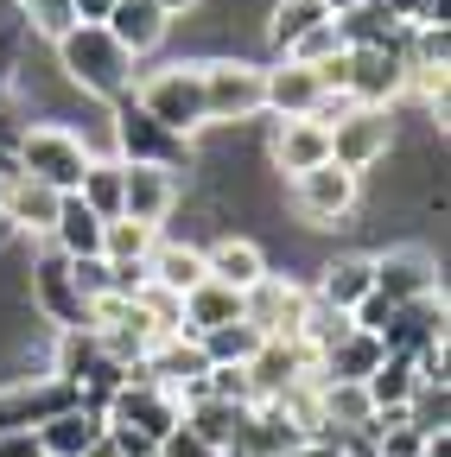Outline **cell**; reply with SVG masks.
<instances>
[{"instance_id":"6da1fadb","label":"cell","mask_w":451,"mask_h":457,"mask_svg":"<svg viewBox=\"0 0 451 457\" xmlns=\"http://www.w3.org/2000/svg\"><path fill=\"white\" fill-rule=\"evenodd\" d=\"M58 71H64L71 89H83V96H96L108 108L134 96V57L108 38L102 26H71L58 38Z\"/></svg>"},{"instance_id":"7a4b0ae2","label":"cell","mask_w":451,"mask_h":457,"mask_svg":"<svg viewBox=\"0 0 451 457\" xmlns=\"http://www.w3.org/2000/svg\"><path fill=\"white\" fill-rule=\"evenodd\" d=\"M89 140L77 134V128H64V121H32V128H20V140H13V179H32V185H45V191H58V197H71L77 185H83V171H89Z\"/></svg>"},{"instance_id":"3957f363","label":"cell","mask_w":451,"mask_h":457,"mask_svg":"<svg viewBox=\"0 0 451 457\" xmlns=\"http://www.w3.org/2000/svg\"><path fill=\"white\" fill-rule=\"evenodd\" d=\"M134 108L153 114V121L165 134H179V140L204 134V77H197V64L179 57V64H159V71L134 77Z\"/></svg>"},{"instance_id":"277c9868","label":"cell","mask_w":451,"mask_h":457,"mask_svg":"<svg viewBox=\"0 0 451 457\" xmlns=\"http://www.w3.org/2000/svg\"><path fill=\"white\" fill-rule=\"evenodd\" d=\"M51 381H64L83 407H108V394H115L128 381V369L102 350L96 330H58V350H51Z\"/></svg>"},{"instance_id":"5b68a950","label":"cell","mask_w":451,"mask_h":457,"mask_svg":"<svg viewBox=\"0 0 451 457\" xmlns=\"http://www.w3.org/2000/svg\"><path fill=\"white\" fill-rule=\"evenodd\" d=\"M204 128H242L261 114V64L248 57H204Z\"/></svg>"},{"instance_id":"8992f818","label":"cell","mask_w":451,"mask_h":457,"mask_svg":"<svg viewBox=\"0 0 451 457\" xmlns=\"http://www.w3.org/2000/svg\"><path fill=\"white\" fill-rule=\"evenodd\" d=\"M115 159L121 165H153V171H191L197 165V146L191 140H179V134H165L153 114H140L134 108V96L128 102H115Z\"/></svg>"},{"instance_id":"52a82bcc","label":"cell","mask_w":451,"mask_h":457,"mask_svg":"<svg viewBox=\"0 0 451 457\" xmlns=\"http://www.w3.org/2000/svg\"><path fill=\"white\" fill-rule=\"evenodd\" d=\"M344 96L356 108H394L407 96V38L401 45H356L344 51Z\"/></svg>"},{"instance_id":"ba28073f","label":"cell","mask_w":451,"mask_h":457,"mask_svg":"<svg viewBox=\"0 0 451 457\" xmlns=\"http://www.w3.org/2000/svg\"><path fill=\"white\" fill-rule=\"evenodd\" d=\"M102 426H128V432H146V438L159 445V438H172V432L185 426V413H179V394H172V387H159V381H146V375H128L115 394H108Z\"/></svg>"},{"instance_id":"9c48e42d","label":"cell","mask_w":451,"mask_h":457,"mask_svg":"<svg viewBox=\"0 0 451 457\" xmlns=\"http://www.w3.org/2000/svg\"><path fill=\"white\" fill-rule=\"evenodd\" d=\"M356 197H363V179L344 165H312L293 179V210L305 216V228H337V222H350L356 216Z\"/></svg>"},{"instance_id":"30bf717a","label":"cell","mask_w":451,"mask_h":457,"mask_svg":"<svg viewBox=\"0 0 451 457\" xmlns=\"http://www.w3.org/2000/svg\"><path fill=\"white\" fill-rule=\"evenodd\" d=\"M369 273H375V299H388V305H420V299L445 293L432 248H381V254H369Z\"/></svg>"},{"instance_id":"8fae6325","label":"cell","mask_w":451,"mask_h":457,"mask_svg":"<svg viewBox=\"0 0 451 457\" xmlns=\"http://www.w3.org/2000/svg\"><path fill=\"white\" fill-rule=\"evenodd\" d=\"M388 153H394V108H350L330 128V165L356 171V179L388 165Z\"/></svg>"},{"instance_id":"7c38bea8","label":"cell","mask_w":451,"mask_h":457,"mask_svg":"<svg viewBox=\"0 0 451 457\" xmlns=\"http://www.w3.org/2000/svg\"><path fill=\"white\" fill-rule=\"evenodd\" d=\"M26 293H32V312H45L51 324H64V330H89V299L77 293V279H71V261H64L58 248H51V242L32 254Z\"/></svg>"},{"instance_id":"4fadbf2b","label":"cell","mask_w":451,"mask_h":457,"mask_svg":"<svg viewBox=\"0 0 451 457\" xmlns=\"http://www.w3.org/2000/svg\"><path fill=\"white\" fill-rule=\"evenodd\" d=\"M242 375H248V394L261 407V400H280V394H293V387L312 381V350L299 337H261V350H255V362Z\"/></svg>"},{"instance_id":"5bb4252c","label":"cell","mask_w":451,"mask_h":457,"mask_svg":"<svg viewBox=\"0 0 451 457\" xmlns=\"http://www.w3.org/2000/svg\"><path fill=\"white\" fill-rule=\"evenodd\" d=\"M64 407H83V400L64 387V381H51V375H26V381H13V387H0V438L7 432H38L45 420H58Z\"/></svg>"},{"instance_id":"9a60e30c","label":"cell","mask_w":451,"mask_h":457,"mask_svg":"<svg viewBox=\"0 0 451 457\" xmlns=\"http://www.w3.org/2000/svg\"><path fill=\"white\" fill-rule=\"evenodd\" d=\"M305 312H312V293H305V286H293L287 273H267L255 293H242V318H248L261 337H299Z\"/></svg>"},{"instance_id":"2e32d148","label":"cell","mask_w":451,"mask_h":457,"mask_svg":"<svg viewBox=\"0 0 451 457\" xmlns=\"http://www.w3.org/2000/svg\"><path fill=\"white\" fill-rule=\"evenodd\" d=\"M324 102V83L318 71L293 64V57H280V64H261V114L273 121H312V108Z\"/></svg>"},{"instance_id":"e0dca14e","label":"cell","mask_w":451,"mask_h":457,"mask_svg":"<svg viewBox=\"0 0 451 457\" xmlns=\"http://www.w3.org/2000/svg\"><path fill=\"white\" fill-rule=\"evenodd\" d=\"M267 248L255 236H236V228H222L216 242H204V279L230 286V293H255V286L267 279Z\"/></svg>"},{"instance_id":"ac0fdd59","label":"cell","mask_w":451,"mask_h":457,"mask_svg":"<svg viewBox=\"0 0 451 457\" xmlns=\"http://www.w3.org/2000/svg\"><path fill=\"white\" fill-rule=\"evenodd\" d=\"M375 343H381L388 356H420V350H438V343H445V293H438V299H420V305H394Z\"/></svg>"},{"instance_id":"d6986e66","label":"cell","mask_w":451,"mask_h":457,"mask_svg":"<svg viewBox=\"0 0 451 457\" xmlns=\"http://www.w3.org/2000/svg\"><path fill=\"white\" fill-rule=\"evenodd\" d=\"M179 210V179L172 171H153V165H121V216L159 228L165 216Z\"/></svg>"},{"instance_id":"ffe728a7","label":"cell","mask_w":451,"mask_h":457,"mask_svg":"<svg viewBox=\"0 0 451 457\" xmlns=\"http://www.w3.org/2000/svg\"><path fill=\"white\" fill-rule=\"evenodd\" d=\"M369 293H375L369 254H330V261L318 267V286H312V299H318L324 312H344V318H350Z\"/></svg>"},{"instance_id":"44dd1931","label":"cell","mask_w":451,"mask_h":457,"mask_svg":"<svg viewBox=\"0 0 451 457\" xmlns=\"http://www.w3.org/2000/svg\"><path fill=\"white\" fill-rule=\"evenodd\" d=\"M324 159H330V134H324L318 121H280L273 140H267V165H273L287 185L299 179V171L324 165Z\"/></svg>"},{"instance_id":"7402d4cb","label":"cell","mask_w":451,"mask_h":457,"mask_svg":"<svg viewBox=\"0 0 451 457\" xmlns=\"http://www.w3.org/2000/svg\"><path fill=\"white\" fill-rule=\"evenodd\" d=\"M165 26H172V20H165L153 0H115V7H108V20H102V32L115 38V45L134 57V64H140L146 51L165 45Z\"/></svg>"},{"instance_id":"603a6c76","label":"cell","mask_w":451,"mask_h":457,"mask_svg":"<svg viewBox=\"0 0 451 457\" xmlns=\"http://www.w3.org/2000/svg\"><path fill=\"white\" fill-rule=\"evenodd\" d=\"M134 375H146V381H159V387L185 394L191 381H204V375H210V362H204V350H197V337H159Z\"/></svg>"},{"instance_id":"cb8c5ba5","label":"cell","mask_w":451,"mask_h":457,"mask_svg":"<svg viewBox=\"0 0 451 457\" xmlns=\"http://www.w3.org/2000/svg\"><path fill=\"white\" fill-rule=\"evenodd\" d=\"M102 438H108V426H102L96 407H64L58 420L38 426V451H45V457H89Z\"/></svg>"},{"instance_id":"d4e9b609","label":"cell","mask_w":451,"mask_h":457,"mask_svg":"<svg viewBox=\"0 0 451 457\" xmlns=\"http://www.w3.org/2000/svg\"><path fill=\"white\" fill-rule=\"evenodd\" d=\"M248 420H255V407H242V400H210V394H204V400H191V407H185V426H191L204 445H216L222 457L242 445Z\"/></svg>"},{"instance_id":"484cf974","label":"cell","mask_w":451,"mask_h":457,"mask_svg":"<svg viewBox=\"0 0 451 457\" xmlns=\"http://www.w3.org/2000/svg\"><path fill=\"white\" fill-rule=\"evenodd\" d=\"M45 242L58 248L64 261H89V254H102V216L71 191V197H58V222H51Z\"/></svg>"},{"instance_id":"4316f807","label":"cell","mask_w":451,"mask_h":457,"mask_svg":"<svg viewBox=\"0 0 451 457\" xmlns=\"http://www.w3.org/2000/svg\"><path fill=\"white\" fill-rule=\"evenodd\" d=\"M146 279L159 286V293L185 299L191 286H204V248H197V242H159V248L146 254Z\"/></svg>"},{"instance_id":"83f0119b","label":"cell","mask_w":451,"mask_h":457,"mask_svg":"<svg viewBox=\"0 0 451 457\" xmlns=\"http://www.w3.org/2000/svg\"><path fill=\"white\" fill-rule=\"evenodd\" d=\"M0 216H7L20 236H51V222H58V191H45V185H32V179H7Z\"/></svg>"},{"instance_id":"f1b7e54d","label":"cell","mask_w":451,"mask_h":457,"mask_svg":"<svg viewBox=\"0 0 451 457\" xmlns=\"http://www.w3.org/2000/svg\"><path fill=\"white\" fill-rule=\"evenodd\" d=\"M413 387H420L413 356H381V362H375V375L363 381V400H369V413H407Z\"/></svg>"},{"instance_id":"f546056e","label":"cell","mask_w":451,"mask_h":457,"mask_svg":"<svg viewBox=\"0 0 451 457\" xmlns=\"http://www.w3.org/2000/svg\"><path fill=\"white\" fill-rule=\"evenodd\" d=\"M236 318H242V293H230V286L204 279V286L185 293V337H204L216 324H236Z\"/></svg>"},{"instance_id":"4dcf8cb0","label":"cell","mask_w":451,"mask_h":457,"mask_svg":"<svg viewBox=\"0 0 451 457\" xmlns=\"http://www.w3.org/2000/svg\"><path fill=\"white\" fill-rule=\"evenodd\" d=\"M197 350H204V362H210V369H248V362H255V350H261V330H255L248 318H236V324L204 330V337H197Z\"/></svg>"},{"instance_id":"1f68e13d","label":"cell","mask_w":451,"mask_h":457,"mask_svg":"<svg viewBox=\"0 0 451 457\" xmlns=\"http://www.w3.org/2000/svg\"><path fill=\"white\" fill-rule=\"evenodd\" d=\"M330 13L318 7V0H273V13H267V45L280 51V57H287L312 26H324Z\"/></svg>"},{"instance_id":"d6a6232c","label":"cell","mask_w":451,"mask_h":457,"mask_svg":"<svg viewBox=\"0 0 451 457\" xmlns=\"http://www.w3.org/2000/svg\"><path fill=\"white\" fill-rule=\"evenodd\" d=\"M153 248H159V228L128 222V216L102 222V261H115V267H146V254H153Z\"/></svg>"},{"instance_id":"836d02e7","label":"cell","mask_w":451,"mask_h":457,"mask_svg":"<svg viewBox=\"0 0 451 457\" xmlns=\"http://www.w3.org/2000/svg\"><path fill=\"white\" fill-rule=\"evenodd\" d=\"M77 197H83L102 222H115V216H121V159H89Z\"/></svg>"},{"instance_id":"e575fe53","label":"cell","mask_w":451,"mask_h":457,"mask_svg":"<svg viewBox=\"0 0 451 457\" xmlns=\"http://www.w3.org/2000/svg\"><path fill=\"white\" fill-rule=\"evenodd\" d=\"M337 32H344L350 51H356V45H401V38H407V26H394L375 0H363L356 13H344V20H337Z\"/></svg>"},{"instance_id":"d590c367","label":"cell","mask_w":451,"mask_h":457,"mask_svg":"<svg viewBox=\"0 0 451 457\" xmlns=\"http://www.w3.org/2000/svg\"><path fill=\"white\" fill-rule=\"evenodd\" d=\"M407 426H413L420 438L451 432V394H445V387H432V381H420V387H413V400H407Z\"/></svg>"},{"instance_id":"8d00e7d4","label":"cell","mask_w":451,"mask_h":457,"mask_svg":"<svg viewBox=\"0 0 451 457\" xmlns=\"http://www.w3.org/2000/svg\"><path fill=\"white\" fill-rule=\"evenodd\" d=\"M350 45H344V32H337V20H324V26H312L287 57H293V64H305V71H318V64H330V57H344Z\"/></svg>"},{"instance_id":"74e56055","label":"cell","mask_w":451,"mask_h":457,"mask_svg":"<svg viewBox=\"0 0 451 457\" xmlns=\"http://www.w3.org/2000/svg\"><path fill=\"white\" fill-rule=\"evenodd\" d=\"M13 7L26 13V26L38 32V38H51V45H58L77 20H71V0H13Z\"/></svg>"},{"instance_id":"f35d334b","label":"cell","mask_w":451,"mask_h":457,"mask_svg":"<svg viewBox=\"0 0 451 457\" xmlns=\"http://www.w3.org/2000/svg\"><path fill=\"white\" fill-rule=\"evenodd\" d=\"M71 279H77V293H83V299H102V293H108V261H102V254L71 261Z\"/></svg>"},{"instance_id":"ab89813d","label":"cell","mask_w":451,"mask_h":457,"mask_svg":"<svg viewBox=\"0 0 451 457\" xmlns=\"http://www.w3.org/2000/svg\"><path fill=\"white\" fill-rule=\"evenodd\" d=\"M159 457H222V451H216V445H204L191 426H179L172 438H159Z\"/></svg>"},{"instance_id":"60d3db41","label":"cell","mask_w":451,"mask_h":457,"mask_svg":"<svg viewBox=\"0 0 451 457\" xmlns=\"http://www.w3.org/2000/svg\"><path fill=\"white\" fill-rule=\"evenodd\" d=\"M0 457H45L38 432H7V438H0Z\"/></svg>"},{"instance_id":"b9f144b4","label":"cell","mask_w":451,"mask_h":457,"mask_svg":"<svg viewBox=\"0 0 451 457\" xmlns=\"http://www.w3.org/2000/svg\"><path fill=\"white\" fill-rule=\"evenodd\" d=\"M108 7H115V0H71V20H77V26H102Z\"/></svg>"},{"instance_id":"7bdbcfd3","label":"cell","mask_w":451,"mask_h":457,"mask_svg":"<svg viewBox=\"0 0 451 457\" xmlns=\"http://www.w3.org/2000/svg\"><path fill=\"white\" fill-rule=\"evenodd\" d=\"M375 7L394 20V26H413V13H420V0H375Z\"/></svg>"},{"instance_id":"ee69618b","label":"cell","mask_w":451,"mask_h":457,"mask_svg":"<svg viewBox=\"0 0 451 457\" xmlns=\"http://www.w3.org/2000/svg\"><path fill=\"white\" fill-rule=\"evenodd\" d=\"M13 71H20V57H13V38H0V89L13 83Z\"/></svg>"},{"instance_id":"f6af8a7d","label":"cell","mask_w":451,"mask_h":457,"mask_svg":"<svg viewBox=\"0 0 451 457\" xmlns=\"http://www.w3.org/2000/svg\"><path fill=\"white\" fill-rule=\"evenodd\" d=\"M153 7H159L165 20H179V13H191V7H197V0H153Z\"/></svg>"},{"instance_id":"bcb514c9","label":"cell","mask_w":451,"mask_h":457,"mask_svg":"<svg viewBox=\"0 0 451 457\" xmlns=\"http://www.w3.org/2000/svg\"><path fill=\"white\" fill-rule=\"evenodd\" d=\"M318 7H324L330 20H344V13H356V7H363V0H318Z\"/></svg>"},{"instance_id":"7dc6e473","label":"cell","mask_w":451,"mask_h":457,"mask_svg":"<svg viewBox=\"0 0 451 457\" xmlns=\"http://www.w3.org/2000/svg\"><path fill=\"white\" fill-rule=\"evenodd\" d=\"M13 242H20V228H13V222H7V216H0V254H7V248H13Z\"/></svg>"},{"instance_id":"c3c4849f","label":"cell","mask_w":451,"mask_h":457,"mask_svg":"<svg viewBox=\"0 0 451 457\" xmlns=\"http://www.w3.org/2000/svg\"><path fill=\"white\" fill-rule=\"evenodd\" d=\"M89 457H115V451H108V445H96V451H89Z\"/></svg>"},{"instance_id":"681fc988","label":"cell","mask_w":451,"mask_h":457,"mask_svg":"<svg viewBox=\"0 0 451 457\" xmlns=\"http://www.w3.org/2000/svg\"><path fill=\"white\" fill-rule=\"evenodd\" d=\"M7 179H13V171H0V197H7Z\"/></svg>"}]
</instances>
